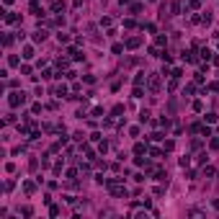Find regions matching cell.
Segmentation results:
<instances>
[{"instance_id": "9c48e42d", "label": "cell", "mask_w": 219, "mask_h": 219, "mask_svg": "<svg viewBox=\"0 0 219 219\" xmlns=\"http://www.w3.org/2000/svg\"><path fill=\"white\" fill-rule=\"evenodd\" d=\"M139 121H142V124L149 121V111H142V114H139Z\"/></svg>"}, {"instance_id": "ba28073f", "label": "cell", "mask_w": 219, "mask_h": 219, "mask_svg": "<svg viewBox=\"0 0 219 219\" xmlns=\"http://www.w3.org/2000/svg\"><path fill=\"white\" fill-rule=\"evenodd\" d=\"M54 93H57V96H59V98H62V96H67V88H64V85H59V88H57V90H54Z\"/></svg>"}, {"instance_id": "30bf717a", "label": "cell", "mask_w": 219, "mask_h": 219, "mask_svg": "<svg viewBox=\"0 0 219 219\" xmlns=\"http://www.w3.org/2000/svg\"><path fill=\"white\" fill-rule=\"evenodd\" d=\"M204 119H206V121H209V124H214V121H217V114H206Z\"/></svg>"}, {"instance_id": "5b68a950", "label": "cell", "mask_w": 219, "mask_h": 219, "mask_svg": "<svg viewBox=\"0 0 219 219\" xmlns=\"http://www.w3.org/2000/svg\"><path fill=\"white\" fill-rule=\"evenodd\" d=\"M134 152H137V155H144V152H147V147L139 142V144H134Z\"/></svg>"}, {"instance_id": "7a4b0ae2", "label": "cell", "mask_w": 219, "mask_h": 219, "mask_svg": "<svg viewBox=\"0 0 219 219\" xmlns=\"http://www.w3.org/2000/svg\"><path fill=\"white\" fill-rule=\"evenodd\" d=\"M149 90H155V93L160 90V77H157V75H152V77H149Z\"/></svg>"}, {"instance_id": "7c38bea8", "label": "cell", "mask_w": 219, "mask_h": 219, "mask_svg": "<svg viewBox=\"0 0 219 219\" xmlns=\"http://www.w3.org/2000/svg\"><path fill=\"white\" fill-rule=\"evenodd\" d=\"M212 147H214V149H219V137H217V139H212Z\"/></svg>"}, {"instance_id": "5bb4252c", "label": "cell", "mask_w": 219, "mask_h": 219, "mask_svg": "<svg viewBox=\"0 0 219 219\" xmlns=\"http://www.w3.org/2000/svg\"><path fill=\"white\" fill-rule=\"evenodd\" d=\"M121 3H129V0H121Z\"/></svg>"}, {"instance_id": "8992f818", "label": "cell", "mask_w": 219, "mask_h": 219, "mask_svg": "<svg viewBox=\"0 0 219 219\" xmlns=\"http://www.w3.org/2000/svg\"><path fill=\"white\" fill-rule=\"evenodd\" d=\"M126 46H129V49H134V46H139V39H137V36H134V39H129V41H126Z\"/></svg>"}, {"instance_id": "4fadbf2b", "label": "cell", "mask_w": 219, "mask_h": 219, "mask_svg": "<svg viewBox=\"0 0 219 219\" xmlns=\"http://www.w3.org/2000/svg\"><path fill=\"white\" fill-rule=\"evenodd\" d=\"M214 209H219V199H217V201H214Z\"/></svg>"}, {"instance_id": "52a82bcc", "label": "cell", "mask_w": 219, "mask_h": 219, "mask_svg": "<svg viewBox=\"0 0 219 219\" xmlns=\"http://www.w3.org/2000/svg\"><path fill=\"white\" fill-rule=\"evenodd\" d=\"M34 57V49H31V46H26V49H23V59H31Z\"/></svg>"}, {"instance_id": "8fae6325", "label": "cell", "mask_w": 219, "mask_h": 219, "mask_svg": "<svg viewBox=\"0 0 219 219\" xmlns=\"http://www.w3.org/2000/svg\"><path fill=\"white\" fill-rule=\"evenodd\" d=\"M134 83H137V85H142V83H144V72H139V75L134 77Z\"/></svg>"}, {"instance_id": "3957f363", "label": "cell", "mask_w": 219, "mask_h": 219, "mask_svg": "<svg viewBox=\"0 0 219 219\" xmlns=\"http://www.w3.org/2000/svg\"><path fill=\"white\" fill-rule=\"evenodd\" d=\"M46 39V31L41 28V31H34V41H44Z\"/></svg>"}, {"instance_id": "277c9868", "label": "cell", "mask_w": 219, "mask_h": 219, "mask_svg": "<svg viewBox=\"0 0 219 219\" xmlns=\"http://www.w3.org/2000/svg\"><path fill=\"white\" fill-rule=\"evenodd\" d=\"M183 59H186V62H196V54H193V52H183Z\"/></svg>"}, {"instance_id": "6da1fadb", "label": "cell", "mask_w": 219, "mask_h": 219, "mask_svg": "<svg viewBox=\"0 0 219 219\" xmlns=\"http://www.w3.org/2000/svg\"><path fill=\"white\" fill-rule=\"evenodd\" d=\"M8 103H10L13 108H16V106H23V103H26V96H23V93H10Z\"/></svg>"}]
</instances>
